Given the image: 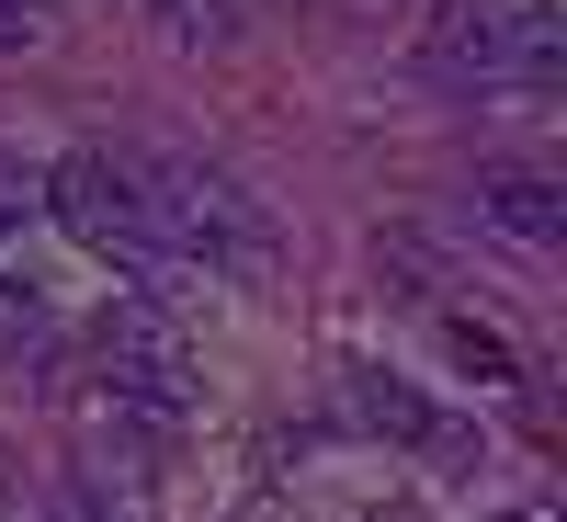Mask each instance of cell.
<instances>
[{
    "label": "cell",
    "instance_id": "30bf717a",
    "mask_svg": "<svg viewBox=\"0 0 567 522\" xmlns=\"http://www.w3.org/2000/svg\"><path fill=\"white\" fill-rule=\"evenodd\" d=\"M34 329H45V296H34L23 273H0V352H23Z\"/></svg>",
    "mask_w": 567,
    "mask_h": 522
},
{
    "label": "cell",
    "instance_id": "3957f363",
    "mask_svg": "<svg viewBox=\"0 0 567 522\" xmlns=\"http://www.w3.org/2000/svg\"><path fill=\"white\" fill-rule=\"evenodd\" d=\"M91 398L114 420H182L194 409V375H182V341L159 307H114L91 329Z\"/></svg>",
    "mask_w": 567,
    "mask_h": 522
},
{
    "label": "cell",
    "instance_id": "7c38bea8",
    "mask_svg": "<svg viewBox=\"0 0 567 522\" xmlns=\"http://www.w3.org/2000/svg\"><path fill=\"white\" fill-rule=\"evenodd\" d=\"M45 34V12H34V0H0V58H12V45H34Z\"/></svg>",
    "mask_w": 567,
    "mask_h": 522
},
{
    "label": "cell",
    "instance_id": "4fadbf2b",
    "mask_svg": "<svg viewBox=\"0 0 567 522\" xmlns=\"http://www.w3.org/2000/svg\"><path fill=\"white\" fill-rule=\"evenodd\" d=\"M0 522H34V500H23V478H0Z\"/></svg>",
    "mask_w": 567,
    "mask_h": 522
},
{
    "label": "cell",
    "instance_id": "8992f818",
    "mask_svg": "<svg viewBox=\"0 0 567 522\" xmlns=\"http://www.w3.org/2000/svg\"><path fill=\"white\" fill-rule=\"evenodd\" d=\"M352 420H363V432H386V443H409V454H454V420L420 398L409 375H386V364L352 375Z\"/></svg>",
    "mask_w": 567,
    "mask_h": 522
},
{
    "label": "cell",
    "instance_id": "52a82bcc",
    "mask_svg": "<svg viewBox=\"0 0 567 522\" xmlns=\"http://www.w3.org/2000/svg\"><path fill=\"white\" fill-rule=\"evenodd\" d=\"M556 69H567V12H556V0H511L499 80H556Z\"/></svg>",
    "mask_w": 567,
    "mask_h": 522
},
{
    "label": "cell",
    "instance_id": "8fae6325",
    "mask_svg": "<svg viewBox=\"0 0 567 522\" xmlns=\"http://www.w3.org/2000/svg\"><path fill=\"white\" fill-rule=\"evenodd\" d=\"M23 205H34V171H23L12 149H0V239H12V227H23Z\"/></svg>",
    "mask_w": 567,
    "mask_h": 522
},
{
    "label": "cell",
    "instance_id": "7a4b0ae2",
    "mask_svg": "<svg viewBox=\"0 0 567 522\" xmlns=\"http://www.w3.org/2000/svg\"><path fill=\"white\" fill-rule=\"evenodd\" d=\"M34 205L58 216L80 250H114V262H125L136 284H148V296L171 284V250H159V227H148V194H136V171H125V160L80 149V160H58V171L34 182Z\"/></svg>",
    "mask_w": 567,
    "mask_h": 522
},
{
    "label": "cell",
    "instance_id": "9c48e42d",
    "mask_svg": "<svg viewBox=\"0 0 567 522\" xmlns=\"http://www.w3.org/2000/svg\"><path fill=\"white\" fill-rule=\"evenodd\" d=\"M148 12H159V34H182V45H227V34H239L227 0H148Z\"/></svg>",
    "mask_w": 567,
    "mask_h": 522
},
{
    "label": "cell",
    "instance_id": "277c9868",
    "mask_svg": "<svg viewBox=\"0 0 567 522\" xmlns=\"http://www.w3.org/2000/svg\"><path fill=\"white\" fill-rule=\"evenodd\" d=\"M465 216L488 227V239H511V250H556L567 239V182H545V171H477L465 182Z\"/></svg>",
    "mask_w": 567,
    "mask_h": 522
},
{
    "label": "cell",
    "instance_id": "ba28073f",
    "mask_svg": "<svg viewBox=\"0 0 567 522\" xmlns=\"http://www.w3.org/2000/svg\"><path fill=\"white\" fill-rule=\"evenodd\" d=\"M443 341H454V364L477 375V387H523V364H511V341H499L488 318H443Z\"/></svg>",
    "mask_w": 567,
    "mask_h": 522
},
{
    "label": "cell",
    "instance_id": "5b68a950",
    "mask_svg": "<svg viewBox=\"0 0 567 522\" xmlns=\"http://www.w3.org/2000/svg\"><path fill=\"white\" fill-rule=\"evenodd\" d=\"M499 34H511V0H432L420 12V69L432 80H499Z\"/></svg>",
    "mask_w": 567,
    "mask_h": 522
},
{
    "label": "cell",
    "instance_id": "5bb4252c",
    "mask_svg": "<svg viewBox=\"0 0 567 522\" xmlns=\"http://www.w3.org/2000/svg\"><path fill=\"white\" fill-rule=\"evenodd\" d=\"M499 522H556V511H545V500H534V511H499Z\"/></svg>",
    "mask_w": 567,
    "mask_h": 522
},
{
    "label": "cell",
    "instance_id": "6da1fadb",
    "mask_svg": "<svg viewBox=\"0 0 567 522\" xmlns=\"http://www.w3.org/2000/svg\"><path fill=\"white\" fill-rule=\"evenodd\" d=\"M136 194H148V227H159V250L171 262H205V273H272V227H261V205L239 194L227 171H205V160H148L136 171Z\"/></svg>",
    "mask_w": 567,
    "mask_h": 522
}]
</instances>
